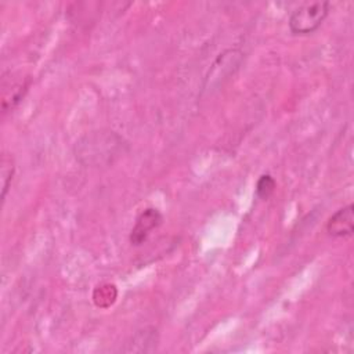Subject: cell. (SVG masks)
<instances>
[{"label": "cell", "mask_w": 354, "mask_h": 354, "mask_svg": "<svg viewBox=\"0 0 354 354\" xmlns=\"http://www.w3.org/2000/svg\"><path fill=\"white\" fill-rule=\"evenodd\" d=\"M3 87L11 88L10 93H3V98H1V108L3 112H7L10 109H12L24 97L26 88H28V80L25 79H18V80H12L10 79V83H7L6 80L3 82Z\"/></svg>", "instance_id": "5"}, {"label": "cell", "mask_w": 354, "mask_h": 354, "mask_svg": "<svg viewBox=\"0 0 354 354\" xmlns=\"http://www.w3.org/2000/svg\"><path fill=\"white\" fill-rule=\"evenodd\" d=\"M122 147V138L115 131H94L76 142L75 153L83 165L101 166L118 158Z\"/></svg>", "instance_id": "1"}, {"label": "cell", "mask_w": 354, "mask_h": 354, "mask_svg": "<svg viewBox=\"0 0 354 354\" xmlns=\"http://www.w3.org/2000/svg\"><path fill=\"white\" fill-rule=\"evenodd\" d=\"M1 199L4 201L6 199V195H7V191H8V187L11 184V180H12V176H14V162H12V158L8 156V155H3L1 156Z\"/></svg>", "instance_id": "6"}, {"label": "cell", "mask_w": 354, "mask_h": 354, "mask_svg": "<svg viewBox=\"0 0 354 354\" xmlns=\"http://www.w3.org/2000/svg\"><path fill=\"white\" fill-rule=\"evenodd\" d=\"M277 188V181L271 174H261L256 183V195L266 201L268 199Z\"/></svg>", "instance_id": "7"}, {"label": "cell", "mask_w": 354, "mask_h": 354, "mask_svg": "<svg viewBox=\"0 0 354 354\" xmlns=\"http://www.w3.org/2000/svg\"><path fill=\"white\" fill-rule=\"evenodd\" d=\"M326 232L333 238H348L354 232V207L348 203L336 210L326 223Z\"/></svg>", "instance_id": "4"}, {"label": "cell", "mask_w": 354, "mask_h": 354, "mask_svg": "<svg viewBox=\"0 0 354 354\" xmlns=\"http://www.w3.org/2000/svg\"><path fill=\"white\" fill-rule=\"evenodd\" d=\"M328 1L306 3L292 11L289 17V29L295 35H310L315 32L329 14Z\"/></svg>", "instance_id": "2"}, {"label": "cell", "mask_w": 354, "mask_h": 354, "mask_svg": "<svg viewBox=\"0 0 354 354\" xmlns=\"http://www.w3.org/2000/svg\"><path fill=\"white\" fill-rule=\"evenodd\" d=\"M113 290H115V286H112V285H104V286H100L98 289H95V292L100 293V301H97L95 304L101 306L102 300H106V304L109 306L116 297V293L111 295V292H113Z\"/></svg>", "instance_id": "8"}, {"label": "cell", "mask_w": 354, "mask_h": 354, "mask_svg": "<svg viewBox=\"0 0 354 354\" xmlns=\"http://www.w3.org/2000/svg\"><path fill=\"white\" fill-rule=\"evenodd\" d=\"M163 221V216L162 213L155 209V207H147L144 209L136 218V223L130 231V243L133 246H140L142 245L149 234L156 230Z\"/></svg>", "instance_id": "3"}]
</instances>
